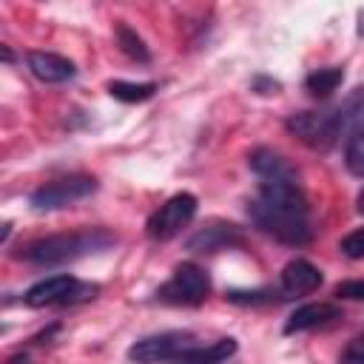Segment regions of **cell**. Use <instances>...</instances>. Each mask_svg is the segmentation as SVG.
Instances as JSON below:
<instances>
[{"mask_svg":"<svg viewBox=\"0 0 364 364\" xmlns=\"http://www.w3.org/2000/svg\"><path fill=\"white\" fill-rule=\"evenodd\" d=\"M250 219L284 245L310 242V208L299 179H262L259 193L247 205Z\"/></svg>","mask_w":364,"mask_h":364,"instance_id":"cell-1","label":"cell"},{"mask_svg":"<svg viewBox=\"0 0 364 364\" xmlns=\"http://www.w3.org/2000/svg\"><path fill=\"white\" fill-rule=\"evenodd\" d=\"M114 242H117L114 233H108L102 228H85V230H74V233H54V236L34 239L26 247H20V259L40 264V267H54V264H65V262L82 259L88 253L105 250Z\"/></svg>","mask_w":364,"mask_h":364,"instance_id":"cell-2","label":"cell"},{"mask_svg":"<svg viewBox=\"0 0 364 364\" xmlns=\"http://www.w3.org/2000/svg\"><path fill=\"white\" fill-rule=\"evenodd\" d=\"M364 105V88H355L341 105L324 108V111H301L287 119V131L296 134L310 148H330L341 128L350 125V119Z\"/></svg>","mask_w":364,"mask_h":364,"instance_id":"cell-3","label":"cell"},{"mask_svg":"<svg viewBox=\"0 0 364 364\" xmlns=\"http://www.w3.org/2000/svg\"><path fill=\"white\" fill-rule=\"evenodd\" d=\"M199 347V338L188 330H165L145 336L131 344L128 358L136 364H159V361H182L191 350Z\"/></svg>","mask_w":364,"mask_h":364,"instance_id":"cell-4","label":"cell"},{"mask_svg":"<svg viewBox=\"0 0 364 364\" xmlns=\"http://www.w3.org/2000/svg\"><path fill=\"white\" fill-rule=\"evenodd\" d=\"M97 284H82L68 273H57L48 279H40L31 284L23 296L28 307H51V304H74V301H88L97 296Z\"/></svg>","mask_w":364,"mask_h":364,"instance_id":"cell-5","label":"cell"},{"mask_svg":"<svg viewBox=\"0 0 364 364\" xmlns=\"http://www.w3.org/2000/svg\"><path fill=\"white\" fill-rule=\"evenodd\" d=\"M210 293V279L208 273L193 264V262H182L171 279L156 290V299L165 301V304H185V307H193V304H202L205 296Z\"/></svg>","mask_w":364,"mask_h":364,"instance_id":"cell-6","label":"cell"},{"mask_svg":"<svg viewBox=\"0 0 364 364\" xmlns=\"http://www.w3.org/2000/svg\"><path fill=\"white\" fill-rule=\"evenodd\" d=\"M97 191V179L85 176V173H71V176H60L51 179L46 185H40L31 193V208L34 210H57L65 205H74L85 196H91Z\"/></svg>","mask_w":364,"mask_h":364,"instance_id":"cell-7","label":"cell"},{"mask_svg":"<svg viewBox=\"0 0 364 364\" xmlns=\"http://www.w3.org/2000/svg\"><path fill=\"white\" fill-rule=\"evenodd\" d=\"M193 216H196V196L182 191V193H173L165 205H159V210L151 213L145 230L154 242H165V239H173Z\"/></svg>","mask_w":364,"mask_h":364,"instance_id":"cell-8","label":"cell"},{"mask_svg":"<svg viewBox=\"0 0 364 364\" xmlns=\"http://www.w3.org/2000/svg\"><path fill=\"white\" fill-rule=\"evenodd\" d=\"M336 318H341V310L330 301H313V304H301L299 310L290 313V318L284 321V333H304V330H316V327H327Z\"/></svg>","mask_w":364,"mask_h":364,"instance_id":"cell-9","label":"cell"},{"mask_svg":"<svg viewBox=\"0 0 364 364\" xmlns=\"http://www.w3.org/2000/svg\"><path fill=\"white\" fill-rule=\"evenodd\" d=\"M321 284V270L307 259H293L282 270V293L284 296H304Z\"/></svg>","mask_w":364,"mask_h":364,"instance_id":"cell-10","label":"cell"},{"mask_svg":"<svg viewBox=\"0 0 364 364\" xmlns=\"http://www.w3.org/2000/svg\"><path fill=\"white\" fill-rule=\"evenodd\" d=\"M230 245H242V233L236 225H222V222H213L188 239V250H196V253H213Z\"/></svg>","mask_w":364,"mask_h":364,"instance_id":"cell-11","label":"cell"},{"mask_svg":"<svg viewBox=\"0 0 364 364\" xmlns=\"http://www.w3.org/2000/svg\"><path fill=\"white\" fill-rule=\"evenodd\" d=\"M28 68L40 82H65L77 74L74 63L54 54V51H31L28 54Z\"/></svg>","mask_w":364,"mask_h":364,"instance_id":"cell-12","label":"cell"},{"mask_svg":"<svg viewBox=\"0 0 364 364\" xmlns=\"http://www.w3.org/2000/svg\"><path fill=\"white\" fill-rule=\"evenodd\" d=\"M250 168L259 173V179H296V171L290 168V162L279 154H273L270 148H259L250 154Z\"/></svg>","mask_w":364,"mask_h":364,"instance_id":"cell-13","label":"cell"},{"mask_svg":"<svg viewBox=\"0 0 364 364\" xmlns=\"http://www.w3.org/2000/svg\"><path fill=\"white\" fill-rule=\"evenodd\" d=\"M236 353V341L233 338H219V341H213V344H199L196 350H191L179 364H219V361H225L228 355H233Z\"/></svg>","mask_w":364,"mask_h":364,"instance_id":"cell-14","label":"cell"},{"mask_svg":"<svg viewBox=\"0 0 364 364\" xmlns=\"http://www.w3.org/2000/svg\"><path fill=\"white\" fill-rule=\"evenodd\" d=\"M341 82H344V71L338 65H327V68H316L313 74H307L304 88L313 97H330Z\"/></svg>","mask_w":364,"mask_h":364,"instance_id":"cell-15","label":"cell"},{"mask_svg":"<svg viewBox=\"0 0 364 364\" xmlns=\"http://www.w3.org/2000/svg\"><path fill=\"white\" fill-rule=\"evenodd\" d=\"M154 91H156L154 82H125V80L108 82V94L119 102H145L154 97Z\"/></svg>","mask_w":364,"mask_h":364,"instance_id":"cell-16","label":"cell"},{"mask_svg":"<svg viewBox=\"0 0 364 364\" xmlns=\"http://www.w3.org/2000/svg\"><path fill=\"white\" fill-rule=\"evenodd\" d=\"M117 46L122 48V54H128L131 60H139V63H148V46H145V40L131 28V26H125V23H117Z\"/></svg>","mask_w":364,"mask_h":364,"instance_id":"cell-17","label":"cell"},{"mask_svg":"<svg viewBox=\"0 0 364 364\" xmlns=\"http://www.w3.org/2000/svg\"><path fill=\"white\" fill-rule=\"evenodd\" d=\"M344 165H347L350 173L364 176V128H358V131L350 136V142H347V148H344Z\"/></svg>","mask_w":364,"mask_h":364,"instance_id":"cell-18","label":"cell"},{"mask_svg":"<svg viewBox=\"0 0 364 364\" xmlns=\"http://www.w3.org/2000/svg\"><path fill=\"white\" fill-rule=\"evenodd\" d=\"M338 247H341V253H344L347 259H361V256H364V225L355 228V230H350V233L338 242Z\"/></svg>","mask_w":364,"mask_h":364,"instance_id":"cell-19","label":"cell"},{"mask_svg":"<svg viewBox=\"0 0 364 364\" xmlns=\"http://www.w3.org/2000/svg\"><path fill=\"white\" fill-rule=\"evenodd\" d=\"M336 296H338V299H353V301H364V279H350V282H338V284H336Z\"/></svg>","mask_w":364,"mask_h":364,"instance_id":"cell-20","label":"cell"},{"mask_svg":"<svg viewBox=\"0 0 364 364\" xmlns=\"http://www.w3.org/2000/svg\"><path fill=\"white\" fill-rule=\"evenodd\" d=\"M338 364H364V338H355L347 344V350L341 353Z\"/></svg>","mask_w":364,"mask_h":364,"instance_id":"cell-21","label":"cell"},{"mask_svg":"<svg viewBox=\"0 0 364 364\" xmlns=\"http://www.w3.org/2000/svg\"><path fill=\"white\" fill-rule=\"evenodd\" d=\"M355 210H358V213H364V191L358 193V202H355Z\"/></svg>","mask_w":364,"mask_h":364,"instance_id":"cell-22","label":"cell"},{"mask_svg":"<svg viewBox=\"0 0 364 364\" xmlns=\"http://www.w3.org/2000/svg\"><path fill=\"white\" fill-rule=\"evenodd\" d=\"M11 364H28V361H11Z\"/></svg>","mask_w":364,"mask_h":364,"instance_id":"cell-23","label":"cell"}]
</instances>
